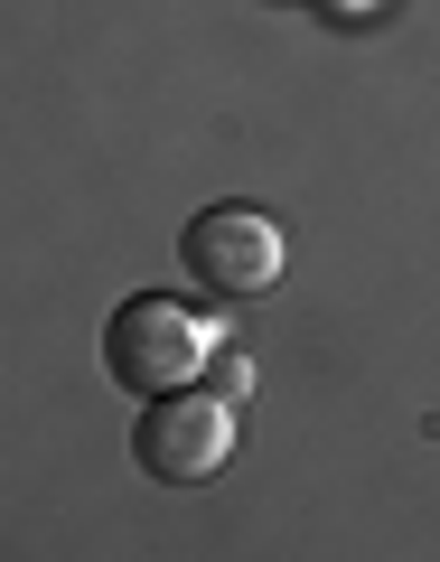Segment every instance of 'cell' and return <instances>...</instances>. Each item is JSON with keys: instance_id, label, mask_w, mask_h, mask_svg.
Returning <instances> with one entry per match:
<instances>
[{"instance_id": "277c9868", "label": "cell", "mask_w": 440, "mask_h": 562, "mask_svg": "<svg viewBox=\"0 0 440 562\" xmlns=\"http://www.w3.org/2000/svg\"><path fill=\"white\" fill-rule=\"evenodd\" d=\"M216 394H225V403H244V394H253V366H244L235 347H225V357H216Z\"/></svg>"}, {"instance_id": "7a4b0ae2", "label": "cell", "mask_w": 440, "mask_h": 562, "mask_svg": "<svg viewBox=\"0 0 440 562\" xmlns=\"http://www.w3.org/2000/svg\"><path fill=\"white\" fill-rule=\"evenodd\" d=\"M132 450H140V469L150 479H169V487H206L225 460H235V403L225 394H150V413L132 422Z\"/></svg>"}, {"instance_id": "3957f363", "label": "cell", "mask_w": 440, "mask_h": 562, "mask_svg": "<svg viewBox=\"0 0 440 562\" xmlns=\"http://www.w3.org/2000/svg\"><path fill=\"white\" fill-rule=\"evenodd\" d=\"M188 272L206 281V291H225V301H253V291H272L281 262H291V244H281V225L262 216V206H206L198 225H188Z\"/></svg>"}, {"instance_id": "6da1fadb", "label": "cell", "mask_w": 440, "mask_h": 562, "mask_svg": "<svg viewBox=\"0 0 440 562\" xmlns=\"http://www.w3.org/2000/svg\"><path fill=\"white\" fill-rule=\"evenodd\" d=\"M225 357V328L206 319V310L188 301H122L113 319H103V366H113V384H132V394H179V384H198L206 366Z\"/></svg>"}]
</instances>
